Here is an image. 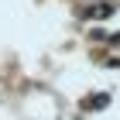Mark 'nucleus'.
I'll use <instances>...</instances> for the list:
<instances>
[{"instance_id":"obj_1","label":"nucleus","mask_w":120,"mask_h":120,"mask_svg":"<svg viewBox=\"0 0 120 120\" xmlns=\"http://www.w3.org/2000/svg\"><path fill=\"white\" fill-rule=\"evenodd\" d=\"M103 103H106V96H96V100H89V110H100Z\"/></svg>"}]
</instances>
